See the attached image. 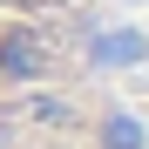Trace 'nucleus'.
Returning <instances> with one entry per match:
<instances>
[{
  "instance_id": "1",
  "label": "nucleus",
  "mask_w": 149,
  "mask_h": 149,
  "mask_svg": "<svg viewBox=\"0 0 149 149\" xmlns=\"http://www.w3.org/2000/svg\"><path fill=\"white\" fill-rule=\"evenodd\" d=\"M149 54V41L136 34V27H115V34H95L88 41V61L95 68H129V61H142Z\"/></svg>"
},
{
  "instance_id": "2",
  "label": "nucleus",
  "mask_w": 149,
  "mask_h": 149,
  "mask_svg": "<svg viewBox=\"0 0 149 149\" xmlns=\"http://www.w3.org/2000/svg\"><path fill=\"white\" fill-rule=\"evenodd\" d=\"M0 68H7V74H41V68H47V47H41L34 34H14L7 47H0Z\"/></svg>"
},
{
  "instance_id": "3",
  "label": "nucleus",
  "mask_w": 149,
  "mask_h": 149,
  "mask_svg": "<svg viewBox=\"0 0 149 149\" xmlns=\"http://www.w3.org/2000/svg\"><path fill=\"white\" fill-rule=\"evenodd\" d=\"M102 149H149V129L136 115H109L102 122Z\"/></svg>"
}]
</instances>
